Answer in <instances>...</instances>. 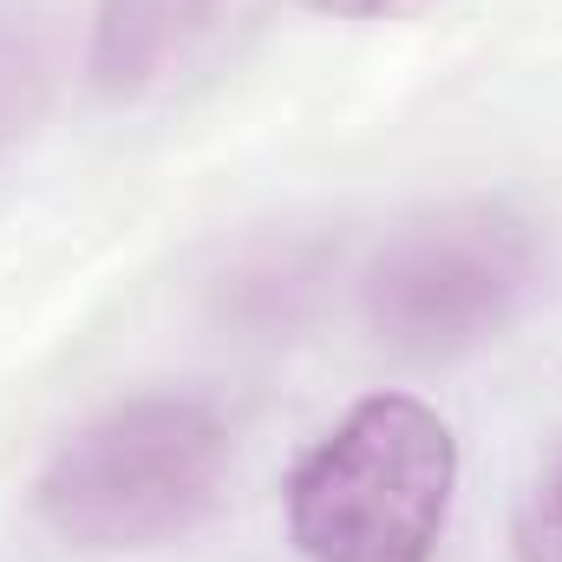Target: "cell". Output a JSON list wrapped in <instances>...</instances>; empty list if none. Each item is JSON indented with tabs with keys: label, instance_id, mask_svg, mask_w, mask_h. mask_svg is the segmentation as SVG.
Listing matches in <instances>:
<instances>
[{
	"label": "cell",
	"instance_id": "1",
	"mask_svg": "<svg viewBox=\"0 0 562 562\" xmlns=\"http://www.w3.org/2000/svg\"><path fill=\"white\" fill-rule=\"evenodd\" d=\"M229 477V425L196 393H144L72 431L33 504L72 550H157L196 530Z\"/></svg>",
	"mask_w": 562,
	"mask_h": 562
},
{
	"label": "cell",
	"instance_id": "2",
	"mask_svg": "<svg viewBox=\"0 0 562 562\" xmlns=\"http://www.w3.org/2000/svg\"><path fill=\"white\" fill-rule=\"evenodd\" d=\"M451 491V425L413 393H373L288 471V537L307 562H431Z\"/></svg>",
	"mask_w": 562,
	"mask_h": 562
},
{
	"label": "cell",
	"instance_id": "3",
	"mask_svg": "<svg viewBox=\"0 0 562 562\" xmlns=\"http://www.w3.org/2000/svg\"><path fill=\"white\" fill-rule=\"evenodd\" d=\"M543 256L504 203H451L406 223L367 269V327L406 360H451L497 340L537 294Z\"/></svg>",
	"mask_w": 562,
	"mask_h": 562
},
{
	"label": "cell",
	"instance_id": "4",
	"mask_svg": "<svg viewBox=\"0 0 562 562\" xmlns=\"http://www.w3.org/2000/svg\"><path fill=\"white\" fill-rule=\"evenodd\" d=\"M216 13L223 0H99L92 79L105 92H138L216 26Z\"/></svg>",
	"mask_w": 562,
	"mask_h": 562
},
{
	"label": "cell",
	"instance_id": "5",
	"mask_svg": "<svg viewBox=\"0 0 562 562\" xmlns=\"http://www.w3.org/2000/svg\"><path fill=\"white\" fill-rule=\"evenodd\" d=\"M46 92V46L26 0H0V150L26 132Z\"/></svg>",
	"mask_w": 562,
	"mask_h": 562
},
{
	"label": "cell",
	"instance_id": "6",
	"mask_svg": "<svg viewBox=\"0 0 562 562\" xmlns=\"http://www.w3.org/2000/svg\"><path fill=\"white\" fill-rule=\"evenodd\" d=\"M510 550H517V562H562V445L537 471V484H530V497L517 510Z\"/></svg>",
	"mask_w": 562,
	"mask_h": 562
},
{
	"label": "cell",
	"instance_id": "7",
	"mask_svg": "<svg viewBox=\"0 0 562 562\" xmlns=\"http://www.w3.org/2000/svg\"><path fill=\"white\" fill-rule=\"evenodd\" d=\"M301 7H314V13H380L393 0H301Z\"/></svg>",
	"mask_w": 562,
	"mask_h": 562
}]
</instances>
